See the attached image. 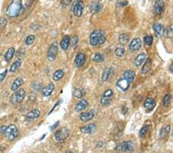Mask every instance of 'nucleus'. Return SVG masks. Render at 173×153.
I'll list each match as a JSON object with an SVG mask.
<instances>
[{
	"label": "nucleus",
	"instance_id": "nucleus-1",
	"mask_svg": "<svg viewBox=\"0 0 173 153\" xmlns=\"http://www.w3.org/2000/svg\"><path fill=\"white\" fill-rule=\"evenodd\" d=\"M22 2L20 0H15L12 1L8 6L6 10V15L9 18L16 17L19 15L22 11Z\"/></svg>",
	"mask_w": 173,
	"mask_h": 153
},
{
	"label": "nucleus",
	"instance_id": "nucleus-2",
	"mask_svg": "<svg viewBox=\"0 0 173 153\" xmlns=\"http://www.w3.org/2000/svg\"><path fill=\"white\" fill-rule=\"evenodd\" d=\"M90 44L93 47L102 45L105 42V36L102 30H94L90 35Z\"/></svg>",
	"mask_w": 173,
	"mask_h": 153
},
{
	"label": "nucleus",
	"instance_id": "nucleus-3",
	"mask_svg": "<svg viewBox=\"0 0 173 153\" xmlns=\"http://www.w3.org/2000/svg\"><path fill=\"white\" fill-rule=\"evenodd\" d=\"M135 148V145L132 141H125L121 142L120 144L115 147V151L118 152H127L131 153L133 152Z\"/></svg>",
	"mask_w": 173,
	"mask_h": 153
},
{
	"label": "nucleus",
	"instance_id": "nucleus-4",
	"mask_svg": "<svg viewBox=\"0 0 173 153\" xmlns=\"http://www.w3.org/2000/svg\"><path fill=\"white\" fill-rule=\"evenodd\" d=\"M4 134L7 139L12 141V140L16 139L17 136H19V130L15 125H10L8 127L6 128Z\"/></svg>",
	"mask_w": 173,
	"mask_h": 153
},
{
	"label": "nucleus",
	"instance_id": "nucleus-5",
	"mask_svg": "<svg viewBox=\"0 0 173 153\" xmlns=\"http://www.w3.org/2000/svg\"><path fill=\"white\" fill-rule=\"evenodd\" d=\"M70 135V131L66 128H62L61 129L58 130L54 135V138L56 141L58 142H62V141H65V140L68 138Z\"/></svg>",
	"mask_w": 173,
	"mask_h": 153
},
{
	"label": "nucleus",
	"instance_id": "nucleus-6",
	"mask_svg": "<svg viewBox=\"0 0 173 153\" xmlns=\"http://www.w3.org/2000/svg\"><path fill=\"white\" fill-rule=\"evenodd\" d=\"M25 97V91L24 89H19L12 94L11 97V101L13 104H18L21 103Z\"/></svg>",
	"mask_w": 173,
	"mask_h": 153
},
{
	"label": "nucleus",
	"instance_id": "nucleus-7",
	"mask_svg": "<svg viewBox=\"0 0 173 153\" xmlns=\"http://www.w3.org/2000/svg\"><path fill=\"white\" fill-rule=\"evenodd\" d=\"M58 44H57L56 42H54L49 46V49H48V52H47V57L49 60L53 61L57 57V54H58Z\"/></svg>",
	"mask_w": 173,
	"mask_h": 153
},
{
	"label": "nucleus",
	"instance_id": "nucleus-8",
	"mask_svg": "<svg viewBox=\"0 0 173 153\" xmlns=\"http://www.w3.org/2000/svg\"><path fill=\"white\" fill-rule=\"evenodd\" d=\"M113 97V91L111 89H108L104 92L101 98V103L104 106H108L112 101Z\"/></svg>",
	"mask_w": 173,
	"mask_h": 153
},
{
	"label": "nucleus",
	"instance_id": "nucleus-9",
	"mask_svg": "<svg viewBox=\"0 0 173 153\" xmlns=\"http://www.w3.org/2000/svg\"><path fill=\"white\" fill-rule=\"evenodd\" d=\"M84 9V2L82 1H76L72 6V11L76 17H80L82 16Z\"/></svg>",
	"mask_w": 173,
	"mask_h": 153
},
{
	"label": "nucleus",
	"instance_id": "nucleus-10",
	"mask_svg": "<svg viewBox=\"0 0 173 153\" xmlns=\"http://www.w3.org/2000/svg\"><path fill=\"white\" fill-rule=\"evenodd\" d=\"M141 47H142V40L139 38H134L129 43L128 49L131 52H135L140 49Z\"/></svg>",
	"mask_w": 173,
	"mask_h": 153
},
{
	"label": "nucleus",
	"instance_id": "nucleus-11",
	"mask_svg": "<svg viewBox=\"0 0 173 153\" xmlns=\"http://www.w3.org/2000/svg\"><path fill=\"white\" fill-rule=\"evenodd\" d=\"M86 54L84 53H82V52H80V53H77L76 58H75V64H76V67H82L84 65V63H86Z\"/></svg>",
	"mask_w": 173,
	"mask_h": 153
},
{
	"label": "nucleus",
	"instance_id": "nucleus-12",
	"mask_svg": "<svg viewBox=\"0 0 173 153\" xmlns=\"http://www.w3.org/2000/svg\"><path fill=\"white\" fill-rule=\"evenodd\" d=\"M131 84L127 81L126 79H125L124 77H122V78L119 79L118 81L116 83V86L119 87V89L123 90H127L129 87H130Z\"/></svg>",
	"mask_w": 173,
	"mask_h": 153
},
{
	"label": "nucleus",
	"instance_id": "nucleus-13",
	"mask_svg": "<svg viewBox=\"0 0 173 153\" xmlns=\"http://www.w3.org/2000/svg\"><path fill=\"white\" fill-rule=\"evenodd\" d=\"M55 89V85L53 83H49V85L44 87L42 90V94L44 97H49L50 96L53 91Z\"/></svg>",
	"mask_w": 173,
	"mask_h": 153
},
{
	"label": "nucleus",
	"instance_id": "nucleus-14",
	"mask_svg": "<svg viewBox=\"0 0 173 153\" xmlns=\"http://www.w3.org/2000/svg\"><path fill=\"white\" fill-rule=\"evenodd\" d=\"M165 8V2L163 1H156L154 5V12L156 15H160Z\"/></svg>",
	"mask_w": 173,
	"mask_h": 153
},
{
	"label": "nucleus",
	"instance_id": "nucleus-15",
	"mask_svg": "<svg viewBox=\"0 0 173 153\" xmlns=\"http://www.w3.org/2000/svg\"><path fill=\"white\" fill-rule=\"evenodd\" d=\"M94 111H90L89 112H82L80 114L79 118L81 119V121H82L83 122H89V121H91L92 118H94Z\"/></svg>",
	"mask_w": 173,
	"mask_h": 153
},
{
	"label": "nucleus",
	"instance_id": "nucleus-16",
	"mask_svg": "<svg viewBox=\"0 0 173 153\" xmlns=\"http://www.w3.org/2000/svg\"><path fill=\"white\" fill-rule=\"evenodd\" d=\"M102 9V5L100 3V2H94L92 3H91L89 6L90 12L92 14H96L98 12H99Z\"/></svg>",
	"mask_w": 173,
	"mask_h": 153
},
{
	"label": "nucleus",
	"instance_id": "nucleus-17",
	"mask_svg": "<svg viewBox=\"0 0 173 153\" xmlns=\"http://www.w3.org/2000/svg\"><path fill=\"white\" fill-rule=\"evenodd\" d=\"M39 116H40V111H39V110H38V109H33V110L28 112L26 115H25V118L28 121H31V120L38 118Z\"/></svg>",
	"mask_w": 173,
	"mask_h": 153
},
{
	"label": "nucleus",
	"instance_id": "nucleus-18",
	"mask_svg": "<svg viewBox=\"0 0 173 153\" xmlns=\"http://www.w3.org/2000/svg\"><path fill=\"white\" fill-rule=\"evenodd\" d=\"M123 77L125 79H126L128 82L132 84L134 81L135 77H136V72L132 70H128V71H125L123 74Z\"/></svg>",
	"mask_w": 173,
	"mask_h": 153
},
{
	"label": "nucleus",
	"instance_id": "nucleus-19",
	"mask_svg": "<svg viewBox=\"0 0 173 153\" xmlns=\"http://www.w3.org/2000/svg\"><path fill=\"white\" fill-rule=\"evenodd\" d=\"M89 105V102L86 99H82L79 102H78L76 104V107H75V110L76 111H82L85 110Z\"/></svg>",
	"mask_w": 173,
	"mask_h": 153
},
{
	"label": "nucleus",
	"instance_id": "nucleus-20",
	"mask_svg": "<svg viewBox=\"0 0 173 153\" xmlns=\"http://www.w3.org/2000/svg\"><path fill=\"white\" fill-rule=\"evenodd\" d=\"M154 32H155V35L157 37H160L164 33V27L160 23H155L152 26Z\"/></svg>",
	"mask_w": 173,
	"mask_h": 153
},
{
	"label": "nucleus",
	"instance_id": "nucleus-21",
	"mask_svg": "<svg viewBox=\"0 0 173 153\" xmlns=\"http://www.w3.org/2000/svg\"><path fill=\"white\" fill-rule=\"evenodd\" d=\"M71 39L69 36L66 35L64 36V37L62 38V39L60 42V47L63 50H67L69 47V44H70Z\"/></svg>",
	"mask_w": 173,
	"mask_h": 153
},
{
	"label": "nucleus",
	"instance_id": "nucleus-22",
	"mask_svg": "<svg viewBox=\"0 0 173 153\" xmlns=\"http://www.w3.org/2000/svg\"><path fill=\"white\" fill-rule=\"evenodd\" d=\"M96 129V125L95 124H90L89 125L84 126V127L81 128H80V131L82 132V133L86 134H92V132H94Z\"/></svg>",
	"mask_w": 173,
	"mask_h": 153
},
{
	"label": "nucleus",
	"instance_id": "nucleus-23",
	"mask_svg": "<svg viewBox=\"0 0 173 153\" xmlns=\"http://www.w3.org/2000/svg\"><path fill=\"white\" fill-rule=\"evenodd\" d=\"M156 106V101L152 98H148L144 102V107L147 110H152Z\"/></svg>",
	"mask_w": 173,
	"mask_h": 153
},
{
	"label": "nucleus",
	"instance_id": "nucleus-24",
	"mask_svg": "<svg viewBox=\"0 0 173 153\" xmlns=\"http://www.w3.org/2000/svg\"><path fill=\"white\" fill-rule=\"evenodd\" d=\"M23 79L22 78V77H18V78H16V80L13 81V83H12V86H11V89H12V90H13V91H16L22 85H23Z\"/></svg>",
	"mask_w": 173,
	"mask_h": 153
},
{
	"label": "nucleus",
	"instance_id": "nucleus-25",
	"mask_svg": "<svg viewBox=\"0 0 173 153\" xmlns=\"http://www.w3.org/2000/svg\"><path fill=\"white\" fill-rule=\"evenodd\" d=\"M151 67H152V60L150 59V58H148L144 63V65L142 66V70H141V72H142V74H147L150 71Z\"/></svg>",
	"mask_w": 173,
	"mask_h": 153
},
{
	"label": "nucleus",
	"instance_id": "nucleus-26",
	"mask_svg": "<svg viewBox=\"0 0 173 153\" xmlns=\"http://www.w3.org/2000/svg\"><path fill=\"white\" fill-rule=\"evenodd\" d=\"M146 58V54L144 53H142L140 54H138L136 58L134 60V64L136 67H139L140 65H142V63L145 61Z\"/></svg>",
	"mask_w": 173,
	"mask_h": 153
},
{
	"label": "nucleus",
	"instance_id": "nucleus-27",
	"mask_svg": "<svg viewBox=\"0 0 173 153\" xmlns=\"http://www.w3.org/2000/svg\"><path fill=\"white\" fill-rule=\"evenodd\" d=\"M113 74V69L110 68V67H107L104 70L102 73V81L103 82H105L107 81L108 79L109 78L110 75H112Z\"/></svg>",
	"mask_w": 173,
	"mask_h": 153
},
{
	"label": "nucleus",
	"instance_id": "nucleus-28",
	"mask_svg": "<svg viewBox=\"0 0 173 153\" xmlns=\"http://www.w3.org/2000/svg\"><path fill=\"white\" fill-rule=\"evenodd\" d=\"M15 54V48L13 47H10L8 50L6 51V54H5V60L7 63H9L12 60V57H14Z\"/></svg>",
	"mask_w": 173,
	"mask_h": 153
},
{
	"label": "nucleus",
	"instance_id": "nucleus-29",
	"mask_svg": "<svg viewBox=\"0 0 173 153\" xmlns=\"http://www.w3.org/2000/svg\"><path fill=\"white\" fill-rule=\"evenodd\" d=\"M63 76H64V71L62 70H57L56 71H55L53 75V81H58L63 77Z\"/></svg>",
	"mask_w": 173,
	"mask_h": 153
},
{
	"label": "nucleus",
	"instance_id": "nucleus-30",
	"mask_svg": "<svg viewBox=\"0 0 173 153\" xmlns=\"http://www.w3.org/2000/svg\"><path fill=\"white\" fill-rule=\"evenodd\" d=\"M170 130H171L170 125L165 126V127L162 128L160 130V133H159L160 138H166V136L169 135Z\"/></svg>",
	"mask_w": 173,
	"mask_h": 153
},
{
	"label": "nucleus",
	"instance_id": "nucleus-31",
	"mask_svg": "<svg viewBox=\"0 0 173 153\" xmlns=\"http://www.w3.org/2000/svg\"><path fill=\"white\" fill-rule=\"evenodd\" d=\"M92 60L97 63H100V62H103L105 60V56L103 55L101 53H96L93 55V57H92Z\"/></svg>",
	"mask_w": 173,
	"mask_h": 153
},
{
	"label": "nucleus",
	"instance_id": "nucleus-32",
	"mask_svg": "<svg viewBox=\"0 0 173 153\" xmlns=\"http://www.w3.org/2000/svg\"><path fill=\"white\" fill-rule=\"evenodd\" d=\"M22 65V60L20 59L17 60L16 61H15L12 65H11V67H10V72H16L17 71L18 69L19 68L20 66Z\"/></svg>",
	"mask_w": 173,
	"mask_h": 153
},
{
	"label": "nucleus",
	"instance_id": "nucleus-33",
	"mask_svg": "<svg viewBox=\"0 0 173 153\" xmlns=\"http://www.w3.org/2000/svg\"><path fill=\"white\" fill-rule=\"evenodd\" d=\"M86 94V92L85 90L82 88H77L73 91V96L76 97V98H82L85 96Z\"/></svg>",
	"mask_w": 173,
	"mask_h": 153
},
{
	"label": "nucleus",
	"instance_id": "nucleus-34",
	"mask_svg": "<svg viewBox=\"0 0 173 153\" xmlns=\"http://www.w3.org/2000/svg\"><path fill=\"white\" fill-rule=\"evenodd\" d=\"M119 41L121 44H126L128 42V35L127 34H122L119 36Z\"/></svg>",
	"mask_w": 173,
	"mask_h": 153
},
{
	"label": "nucleus",
	"instance_id": "nucleus-35",
	"mask_svg": "<svg viewBox=\"0 0 173 153\" xmlns=\"http://www.w3.org/2000/svg\"><path fill=\"white\" fill-rule=\"evenodd\" d=\"M172 100V95L170 94H165L163 98V100H162V103H163V105L165 107H168L171 103Z\"/></svg>",
	"mask_w": 173,
	"mask_h": 153
},
{
	"label": "nucleus",
	"instance_id": "nucleus-36",
	"mask_svg": "<svg viewBox=\"0 0 173 153\" xmlns=\"http://www.w3.org/2000/svg\"><path fill=\"white\" fill-rule=\"evenodd\" d=\"M164 35L166 37H172L173 36V25L169 26V27H167L164 30Z\"/></svg>",
	"mask_w": 173,
	"mask_h": 153
},
{
	"label": "nucleus",
	"instance_id": "nucleus-37",
	"mask_svg": "<svg viewBox=\"0 0 173 153\" xmlns=\"http://www.w3.org/2000/svg\"><path fill=\"white\" fill-rule=\"evenodd\" d=\"M149 128H150L149 125H146L143 126V127H142L140 129V131H139V133H138L139 134V136H140L141 138L144 137L146 134L148 133V130H149Z\"/></svg>",
	"mask_w": 173,
	"mask_h": 153
},
{
	"label": "nucleus",
	"instance_id": "nucleus-38",
	"mask_svg": "<svg viewBox=\"0 0 173 153\" xmlns=\"http://www.w3.org/2000/svg\"><path fill=\"white\" fill-rule=\"evenodd\" d=\"M115 55H116L117 57H123V56L125 55V50L124 47H118V48H116V49H115Z\"/></svg>",
	"mask_w": 173,
	"mask_h": 153
},
{
	"label": "nucleus",
	"instance_id": "nucleus-39",
	"mask_svg": "<svg viewBox=\"0 0 173 153\" xmlns=\"http://www.w3.org/2000/svg\"><path fill=\"white\" fill-rule=\"evenodd\" d=\"M144 43L146 46L150 47L152 44V43H153V37H152V36L146 35L144 37Z\"/></svg>",
	"mask_w": 173,
	"mask_h": 153
},
{
	"label": "nucleus",
	"instance_id": "nucleus-40",
	"mask_svg": "<svg viewBox=\"0 0 173 153\" xmlns=\"http://www.w3.org/2000/svg\"><path fill=\"white\" fill-rule=\"evenodd\" d=\"M35 36L34 35H29L26 37V39H25V44L28 46L31 45V44H32L33 43H34V41H35Z\"/></svg>",
	"mask_w": 173,
	"mask_h": 153
},
{
	"label": "nucleus",
	"instance_id": "nucleus-41",
	"mask_svg": "<svg viewBox=\"0 0 173 153\" xmlns=\"http://www.w3.org/2000/svg\"><path fill=\"white\" fill-rule=\"evenodd\" d=\"M78 41H79L78 36H73V38H72V46L73 48H76V46H77V43H78Z\"/></svg>",
	"mask_w": 173,
	"mask_h": 153
},
{
	"label": "nucleus",
	"instance_id": "nucleus-42",
	"mask_svg": "<svg viewBox=\"0 0 173 153\" xmlns=\"http://www.w3.org/2000/svg\"><path fill=\"white\" fill-rule=\"evenodd\" d=\"M7 72H8V71H7V70H5L2 73H0V82H2V81L4 80L5 77L6 76V75H7Z\"/></svg>",
	"mask_w": 173,
	"mask_h": 153
},
{
	"label": "nucleus",
	"instance_id": "nucleus-43",
	"mask_svg": "<svg viewBox=\"0 0 173 153\" xmlns=\"http://www.w3.org/2000/svg\"><path fill=\"white\" fill-rule=\"evenodd\" d=\"M128 2H127V1H122V2H119V6H120V7H125V6H127L128 5Z\"/></svg>",
	"mask_w": 173,
	"mask_h": 153
},
{
	"label": "nucleus",
	"instance_id": "nucleus-44",
	"mask_svg": "<svg viewBox=\"0 0 173 153\" xmlns=\"http://www.w3.org/2000/svg\"><path fill=\"white\" fill-rule=\"evenodd\" d=\"M103 145H104V142H102V141H101V142H98L97 147H102Z\"/></svg>",
	"mask_w": 173,
	"mask_h": 153
},
{
	"label": "nucleus",
	"instance_id": "nucleus-45",
	"mask_svg": "<svg viewBox=\"0 0 173 153\" xmlns=\"http://www.w3.org/2000/svg\"><path fill=\"white\" fill-rule=\"evenodd\" d=\"M58 122H56V124H55L54 125H53V127H52V130H53L55 128H56L57 126H58Z\"/></svg>",
	"mask_w": 173,
	"mask_h": 153
},
{
	"label": "nucleus",
	"instance_id": "nucleus-46",
	"mask_svg": "<svg viewBox=\"0 0 173 153\" xmlns=\"http://www.w3.org/2000/svg\"><path fill=\"white\" fill-rule=\"evenodd\" d=\"M65 153H74V152H72V151H71V150H69V151L66 152H65Z\"/></svg>",
	"mask_w": 173,
	"mask_h": 153
},
{
	"label": "nucleus",
	"instance_id": "nucleus-47",
	"mask_svg": "<svg viewBox=\"0 0 173 153\" xmlns=\"http://www.w3.org/2000/svg\"><path fill=\"white\" fill-rule=\"evenodd\" d=\"M169 69H170V71H171V72H173V65Z\"/></svg>",
	"mask_w": 173,
	"mask_h": 153
},
{
	"label": "nucleus",
	"instance_id": "nucleus-48",
	"mask_svg": "<svg viewBox=\"0 0 173 153\" xmlns=\"http://www.w3.org/2000/svg\"><path fill=\"white\" fill-rule=\"evenodd\" d=\"M172 136H173V130H172Z\"/></svg>",
	"mask_w": 173,
	"mask_h": 153
}]
</instances>
